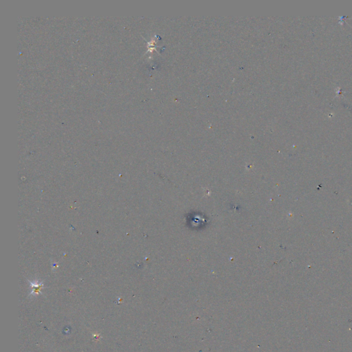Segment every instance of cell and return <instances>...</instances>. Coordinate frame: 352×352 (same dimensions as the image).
I'll use <instances>...</instances> for the list:
<instances>
[{
    "instance_id": "6da1fadb",
    "label": "cell",
    "mask_w": 352,
    "mask_h": 352,
    "mask_svg": "<svg viewBox=\"0 0 352 352\" xmlns=\"http://www.w3.org/2000/svg\"><path fill=\"white\" fill-rule=\"evenodd\" d=\"M31 286L32 287V291L31 292L32 295L39 294H41V291H40V290H41V288H42V286H43L42 284H32V283H31Z\"/></svg>"
}]
</instances>
